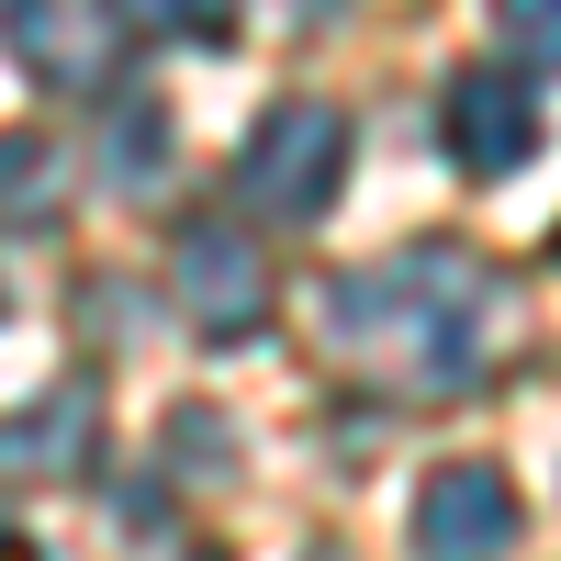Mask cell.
Wrapping results in <instances>:
<instances>
[{
    "label": "cell",
    "mask_w": 561,
    "mask_h": 561,
    "mask_svg": "<svg viewBox=\"0 0 561 561\" xmlns=\"http://www.w3.org/2000/svg\"><path fill=\"white\" fill-rule=\"evenodd\" d=\"M314 325L348 370H370L382 393H415V404H449L460 382L483 370V337H494V270L472 248H404V259H370L348 280L314 293Z\"/></svg>",
    "instance_id": "1"
},
{
    "label": "cell",
    "mask_w": 561,
    "mask_h": 561,
    "mask_svg": "<svg viewBox=\"0 0 561 561\" xmlns=\"http://www.w3.org/2000/svg\"><path fill=\"white\" fill-rule=\"evenodd\" d=\"M337 180H348V124L325 113V102H270V113H259L248 158H237V203H248V214L314 225L325 203H337Z\"/></svg>",
    "instance_id": "2"
},
{
    "label": "cell",
    "mask_w": 561,
    "mask_h": 561,
    "mask_svg": "<svg viewBox=\"0 0 561 561\" xmlns=\"http://www.w3.org/2000/svg\"><path fill=\"white\" fill-rule=\"evenodd\" d=\"M180 314H192L203 337L248 348L270 325V259H259V237H237L225 214H203L192 237H180Z\"/></svg>",
    "instance_id": "3"
},
{
    "label": "cell",
    "mask_w": 561,
    "mask_h": 561,
    "mask_svg": "<svg viewBox=\"0 0 561 561\" xmlns=\"http://www.w3.org/2000/svg\"><path fill=\"white\" fill-rule=\"evenodd\" d=\"M517 483L494 460H438L415 494V561H505L517 550Z\"/></svg>",
    "instance_id": "4"
},
{
    "label": "cell",
    "mask_w": 561,
    "mask_h": 561,
    "mask_svg": "<svg viewBox=\"0 0 561 561\" xmlns=\"http://www.w3.org/2000/svg\"><path fill=\"white\" fill-rule=\"evenodd\" d=\"M438 135H449V169L460 180H517L539 158V113L505 68H460L449 102H438Z\"/></svg>",
    "instance_id": "5"
},
{
    "label": "cell",
    "mask_w": 561,
    "mask_h": 561,
    "mask_svg": "<svg viewBox=\"0 0 561 561\" xmlns=\"http://www.w3.org/2000/svg\"><path fill=\"white\" fill-rule=\"evenodd\" d=\"M90 449H102V393L90 382H57L45 404L0 415V483H79Z\"/></svg>",
    "instance_id": "6"
},
{
    "label": "cell",
    "mask_w": 561,
    "mask_h": 561,
    "mask_svg": "<svg viewBox=\"0 0 561 561\" xmlns=\"http://www.w3.org/2000/svg\"><path fill=\"white\" fill-rule=\"evenodd\" d=\"M0 34L45 90H102V68H113V34H90L79 0H0Z\"/></svg>",
    "instance_id": "7"
},
{
    "label": "cell",
    "mask_w": 561,
    "mask_h": 561,
    "mask_svg": "<svg viewBox=\"0 0 561 561\" xmlns=\"http://www.w3.org/2000/svg\"><path fill=\"white\" fill-rule=\"evenodd\" d=\"M68 203V147L45 124H12L0 135V225H57Z\"/></svg>",
    "instance_id": "8"
},
{
    "label": "cell",
    "mask_w": 561,
    "mask_h": 561,
    "mask_svg": "<svg viewBox=\"0 0 561 561\" xmlns=\"http://www.w3.org/2000/svg\"><path fill=\"white\" fill-rule=\"evenodd\" d=\"M113 23L169 45H237V0H113Z\"/></svg>",
    "instance_id": "9"
},
{
    "label": "cell",
    "mask_w": 561,
    "mask_h": 561,
    "mask_svg": "<svg viewBox=\"0 0 561 561\" xmlns=\"http://www.w3.org/2000/svg\"><path fill=\"white\" fill-rule=\"evenodd\" d=\"M494 34L517 45V68H550L561 79V0H494Z\"/></svg>",
    "instance_id": "10"
},
{
    "label": "cell",
    "mask_w": 561,
    "mask_h": 561,
    "mask_svg": "<svg viewBox=\"0 0 561 561\" xmlns=\"http://www.w3.org/2000/svg\"><path fill=\"white\" fill-rule=\"evenodd\" d=\"M158 169H169V124H158V102L113 113V180H158Z\"/></svg>",
    "instance_id": "11"
},
{
    "label": "cell",
    "mask_w": 561,
    "mask_h": 561,
    "mask_svg": "<svg viewBox=\"0 0 561 561\" xmlns=\"http://www.w3.org/2000/svg\"><path fill=\"white\" fill-rule=\"evenodd\" d=\"M280 12H293V23H337L348 0H280Z\"/></svg>",
    "instance_id": "12"
},
{
    "label": "cell",
    "mask_w": 561,
    "mask_h": 561,
    "mask_svg": "<svg viewBox=\"0 0 561 561\" xmlns=\"http://www.w3.org/2000/svg\"><path fill=\"white\" fill-rule=\"evenodd\" d=\"M0 561H34V550H23V539H12V528H0Z\"/></svg>",
    "instance_id": "13"
},
{
    "label": "cell",
    "mask_w": 561,
    "mask_h": 561,
    "mask_svg": "<svg viewBox=\"0 0 561 561\" xmlns=\"http://www.w3.org/2000/svg\"><path fill=\"white\" fill-rule=\"evenodd\" d=\"M314 561H348V550H314Z\"/></svg>",
    "instance_id": "14"
}]
</instances>
